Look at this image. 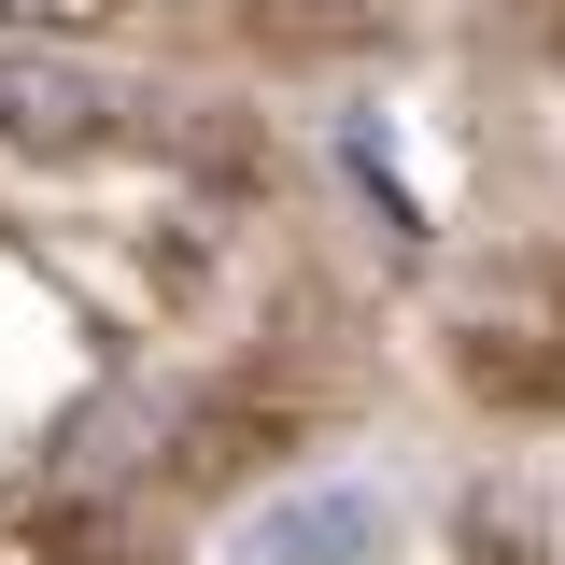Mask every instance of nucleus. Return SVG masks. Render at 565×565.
Instances as JSON below:
<instances>
[{
  "label": "nucleus",
  "instance_id": "nucleus-3",
  "mask_svg": "<svg viewBox=\"0 0 565 565\" xmlns=\"http://www.w3.org/2000/svg\"><path fill=\"white\" fill-rule=\"evenodd\" d=\"M452 382L481 411H565V340L552 326H467L452 340Z\"/></svg>",
  "mask_w": 565,
  "mask_h": 565
},
{
  "label": "nucleus",
  "instance_id": "nucleus-2",
  "mask_svg": "<svg viewBox=\"0 0 565 565\" xmlns=\"http://www.w3.org/2000/svg\"><path fill=\"white\" fill-rule=\"evenodd\" d=\"M382 537H396V523H382V494H367V481L282 494L269 523H255V552H269V565H382Z\"/></svg>",
  "mask_w": 565,
  "mask_h": 565
},
{
  "label": "nucleus",
  "instance_id": "nucleus-4",
  "mask_svg": "<svg viewBox=\"0 0 565 565\" xmlns=\"http://www.w3.org/2000/svg\"><path fill=\"white\" fill-rule=\"evenodd\" d=\"M14 29H114V0H0Z\"/></svg>",
  "mask_w": 565,
  "mask_h": 565
},
{
  "label": "nucleus",
  "instance_id": "nucleus-1",
  "mask_svg": "<svg viewBox=\"0 0 565 565\" xmlns=\"http://www.w3.org/2000/svg\"><path fill=\"white\" fill-rule=\"evenodd\" d=\"M128 128V99H114V71L85 57V43H0V156H99V141Z\"/></svg>",
  "mask_w": 565,
  "mask_h": 565
}]
</instances>
